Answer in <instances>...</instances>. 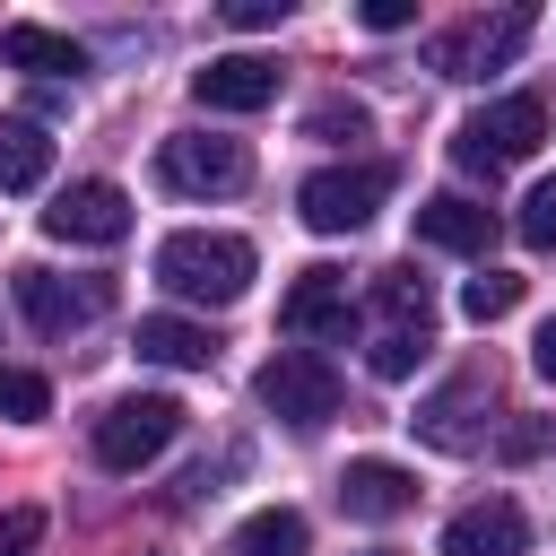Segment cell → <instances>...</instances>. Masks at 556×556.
<instances>
[{
  "label": "cell",
  "mask_w": 556,
  "mask_h": 556,
  "mask_svg": "<svg viewBox=\"0 0 556 556\" xmlns=\"http://www.w3.org/2000/svg\"><path fill=\"white\" fill-rule=\"evenodd\" d=\"M252 243L243 235H208V226H182V235H165L156 243V278L182 295V304H235L243 287H252Z\"/></svg>",
  "instance_id": "obj_1"
},
{
  "label": "cell",
  "mask_w": 556,
  "mask_h": 556,
  "mask_svg": "<svg viewBox=\"0 0 556 556\" xmlns=\"http://www.w3.org/2000/svg\"><path fill=\"white\" fill-rule=\"evenodd\" d=\"M539 139H547V104H539V96H504V104H478V113L452 130V156L495 182L504 165L539 156Z\"/></svg>",
  "instance_id": "obj_2"
},
{
  "label": "cell",
  "mask_w": 556,
  "mask_h": 556,
  "mask_svg": "<svg viewBox=\"0 0 556 556\" xmlns=\"http://www.w3.org/2000/svg\"><path fill=\"white\" fill-rule=\"evenodd\" d=\"M252 391H261V408H269L278 426H295V434H313V426L339 417V365L313 356V348H278V356L252 374Z\"/></svg>",
  "instance_id": "obj_3"
},
{
  "label": "cell",
  "mask_w": 556,
  "mask_h": 556,
  "mask_svg": "<svg viewBox=\"0 0 556 556\" xmlns=\"http://www.w3.org/2000/svg\"><path fill=\"white\" fill-rule=\"evenodd\" d=\"M174 434H182V400H174V391H130V400H113V408L96 417V460L130 478V469H148Z\"/></svg>",
  "instance_id": "obj_4"
},
{
  "label": "cell",
  "mask_w": 556,
  "mask_h": 556,
  "mask_svg": "<svg viewBox=\"0 0 556 556\" xmlns=\"http://www.w3.org/2000/svg\"><path fill=\"white\" fill-rule=\"evenodd\" d=\"M382 191H391V174H382V165H321V174H304L295 208H304V226H313V235H356V226L382 208Z\"/></svg>",
  "instance_id": "obj_5"
},
{
  "label": "cell",
  "mask_w": 556,
  "mask_h": 556,
  "mask_svg": "<svg viewBox=\"0 0 556 556\" xmlns=\"http://www.w3.org/2000/svg\"><path fill=\"white\" fill-rule=\"evenodd\" d=\"M156 174H165L174 191H191V200H208V191H243V182H252V148H243V139L182 130V139L156 148Z\"/></svg>",
  "instance_id": "obj_6"
},
{
  "label": "cell",
  "mask_w": 556,
  "mask_h": 556,
  "mask_svg": "<svg viewBox=\"0 0 556 556\" xmlns=\"http://www.w3.org/2000/svg\"><path fill=\"white\" fill-rule=\"evenodd\" d=\"M521 43H530V9H495V17H469V26L434 35V70H443V78H486V70H504Z\"/></svg>",
  "instance_id": "obj_7"
},
{
  "label": "cell",
  "mask_w": 556,
  "mask_h": 556,
  "mask_svg": "<svg viewBox=\"0 0 556 556\" xmlns=\"http://www.w3.org/2000/svg\"><path fill=\"white\" fill-rule=\"evenodd\" d=\"M278 321H287L295 339H330V348H348V330H356V304H348V269H330V261L295 269V287H287Z\"/></svg>",
  "instance_id": "obj_8"
},
{
  "label": "cell",
  "mask_w": 556,
  "mask_h": 556,
  "mask_svg": "<svg viewBox=\"0 0 556 556\" xmlns=\"http://www.w3.org/2000/svg\"><path fill=\"white\" fill-rule=\"evenodd\" d=\"M43 235H52V243H122V235H130L122 182H70V191H52Z\"/></svg>",
  "instance_id": "obj_9"
},
{
  "label": "cell",
  "mask_w": 556,
  "mask_h": 556,
  "mask_svg": "<svg viewBox=\"0 0 556 556\" xmlns=\"http://www.w3.org/2000/svg\"><path fill=\"white\" fill-rule=\"evenodd\" d=\"M478 408H495V382H486V365H469V374H452L426 408H417V434L434 443V452H478L486 443V426H478Z\"/></svg>",
  "instance_id": "obj_10"
},
{
  "label": "cell",
  "mask_w": 556,
  "mask_h": 556,
  "mask_svg": "<svg viewBox=\"0 0 556 556\" xmlns=\"http://www.w3.org/2000/svg\"><path fill=\"white\" fill-rule=\"evenodd\" d=\"M191 96H200L208 113H261V104L278 96V61H261V52H217L208 70H191Z\"/></svg>",
  "instance_id": "obj_11"
},
{
  "label": "cell",
  "mask_w": 556,
  "mask_h": 556,
  "mask_svg": "<svg viewBox=\"0 0 556 556\" xmlns=\"http://www.w3.org/2000/svg\"><path fill=\"white\" fill-rule=\"evenodd\" d=\"M521 547H530V521L513 495H486V504L443 521V556H521Z\"/></svg>",
  "instance_id": "obj_12"
},
{
  "label": "cell",
  "mask_w": 556,
  "mask_h": 556,
  "mask_svg": "<svg viewBox=\"0 0 556 556\" xmlns=\"http://www.w3.org/2000/svg\"><path fill=\"white\" fill-rule=\"evenodd\" d=\"M417 504V478L400 460H348L339 469V513L348 521H400Z\"/></svg>",
  "instance_id": "obj_13"
},
{
  "label": "cell",
  "mask_w": 556,
  "mask_h": 556,
  "mask_svg": "<svg viewBox=\"0 0 556 556\" xmlns=\"http://www.w3.org/2000/svg\"><path fill=\"white\" fill-rule=\"evenodd\" d=\"M17 313L61 339V330H78V321L104 313V287H70V278H52V269H17Z\"/></svg>",
  "instance_id": "obj_14"
},
{
  "label": "cell",
  "mask_w": 556,
  "mask_h": 556,
  "mask_svg": "<svg viewBox=\"0 0 556 556\" xmlns=\"http://www.w3.org/2000/svg\"><path fill=\"white\" fill-rule=\"evenodd\" d=\"M0 61H9V70H26V78H78V70H87V52H78L61 26H35V17L0 26Z\"/></svg>",
  "instance_id": "obj_15"
},
{
  "label": "cell",
  "mask_w": 556,
  "mask_h": 556,
  "mask_svg": "<svg viewBox=\"0 0 556 556\" xmlns=\"http://www.w3.org/2000/svg\"><path fill=\"white\" fill-rule=\"evenodd\" d=\"M417 243H434V252H486L495 243V208H478L460 191H434L417 208Z\"/></svg>",
  "instance_id": "obj_16"
},
{
  "label": "cell",
  "mask_w": 556,
  "mask_h": 556,
  "mask_svg": "<svg viewBox=\"0 0 556 556\" xmlns=\"http://www.w3.org/2000/svg\"><path fill=\"white\" fill-rule=\"evenodd\" d=\"M139 356H148V365L191 374V365H208V356H217V339H208L200 321H182V313H148V321H139Z\"/></svg>",
  "instance_id": "obj_17"
},
{
  "label": "cell",
  "mask_w": 556,
  "mask_h": 556,
  "mask_svg": "<svg viewBox=\"0 0 556 556\" xmlns=\"http://www.w3.org/2000/svg\"><path fill=\"white\" fill-rule=\"evenodd\" d=\"M226 556H313L304 513H295V504H261V513L235 530V547H226Z\"/></svg>",
  "instance_id": "obj_18"
},
{
  "label": "cell",
  "mask_w": 556,
  "mask_h": 556,
  "mask_svg": "<svg viewBox=\"0 0 556 556\" xmlns=\"http://www.w3.org/2000/svg\"><path fill=\"white\" fill-rule=\"evenodd\" d=\"M43 174H52L43 122H0V191H35Z\"/></svg>",
  "instance_id": "obj_19"
},
{
  "label": "cell",
  "mask_w": 556,
  "mask_h": 556,
  "mask_svg": "<svg viewBox=\"0 0 556 556\" xmlns=\"http://www.w3.org/2000/svg\"><path fill=\"white\" fill-rule=\"evenodd\" d=\"M374 313L400 321V330H434V287H426L417 269H382V278H374Z\"/></svg>",
  "instance_id": "obj_20"
},
{
  "label": "cell",
  "mask_w": 556,
  "mask_h": 556,
  "mask_svg": "<svg viewBox=\"0 0 556 556\" xmlns=\"http://www.w3.org/2000/svg\"><path fill=\"white\" fill-rule=\"evenodd\" d=\"M426 348H434V330H400V321H382L374 348H365V365H374L382 382H408V374L426 365Z\"/></svg>",
  "instance_id": "obj_21"
},
{
  "label": "cell",
  "mask_w": 556,
  "mask_h": 556,
  "mask_svg": "<svg viewBox=\"0 0 556 556\" xmlns=\"http://www.w3.org/2000/svg\"><path fill=\"white\" fill-rule=\"evenodd\" d=\"M513 304H521V278H513V269H478V278L460 287V313H469L478 330H486V321H504Z\"/></svg>",
  "instance_id": "obj_22"
},
{
  "label": "cell",
  "mask_w": 556,
  "mask_h": 556,
  "mask_svg": "<svg viewBox=\"0 0 556 556\" xmlns=\"http://www.w3.org/2000/svg\"><path fill=\"white\" fill-rule=\"evenodd\" d=\"M0 417H9V426L52 417V382H43V374H26V365H0Z\"/></svg>",
  "instance_id": "obj_23"
},
{
  "label": "cell",
  "mask_w": 556,
  "mask_h": 556,
  "mask_svg": "<svg viewBox=\"0 0 556 556\" xmlns=\"http://www.w3.org/2000/svg\"><path fill=\"white\" fill-rule=\"evenodd\" d=\"M304 130H313V139H365V130H374V113H365L356 96H321Z\"/></svg>",
  "instance_id": "obj_24"
},
{
  "label": "cell",
  "mask_w": 556,
  "mask_h": 556,
  "mask_svg": "<svg viewBox=\"0 0 556 556\" xmlns=\"http://www.w3.org/2000/svg\"><path fill=\"white\" fill-rule=\"evenodd\" d=\"M521 243H530V252H556V174L530 182V200H521Z\"/></svg>",
  "instance_id": "obj_25"
},
{
  "label": "cell",
  "mask_w": 556,
  "mask_h": 556,
  "mask_svg": "<svg viewBox=\"0 0 556 556\" xmlns=\"http://www.w3.org/2000/svg\"><path fill=\"white\" fill-rule=\"evenodd\" d=\"M0 556H43V504H9L0 513Z\"/></svg>",
  "instance_id": "obj_26"
},
{
  "label": "cell",
  "mask_w": 556,
  "mask_h": 556,
  "mask_svg": "<svg viewBox=\"0 0 556 556\" xmlns=\"http://www.w3.org/2000/svg\"><path fill=\"white\" fill-rule=\"evenodd\" d=\"M417 17V0H365V26L374 35H391V26H408Z\"/></svg>",
  "instance_id": "obj_27"
},
{
  "label": "cell",
  "mask_w": 556,
  "mask_h": 556,
  "mask_svg": "<svg viewBox=\"0 0 556 556\" xmlns=\"http://www.w3.org/2000/svg\"><path fill=\"white\" fill-rule=\"evenodd\" d=\"M226 17H235V26H278V17H287V0H235Z\"/></svg>",
  "instance_id": "obj_28"
},
{
  "label": "cell",
  "mask_w": 556,
  "mask_h": 556,
  "mask_svg": "<svg viewBox=\"0 0 556 556\" xmlns=\"http://www.w3.org/2000/svg\"><path fill=\"white\" fill-rule=\"evenodd\" d=\"M530 365H539V374H547V382H556V313H547V321H539V339H530Z\"/></svg>",
  "instance_id": "obj_29"
}]
</instances>
